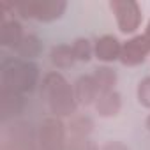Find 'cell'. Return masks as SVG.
I'll return each instance as SVG.
<instances>
[{
  "label": "cell",
  "mask_w": 150,
  "mask_h": 150,
  "mask_svg": "<svg viewBox=\"0 0 150 150\" xmlns=\"http://www.w3.org/2000/svg\"><path fill=\"white\" fill-rule=\"evenodd\" d=\"M41 96L51 113L57 117H69L76 110L74 90L60 72H48L44 76L41 85Z\"/></svg>",
  "instance_id": "1"
},
{
  "label": "cell",
  "mask_w": 150,
  "mask_h": 150,
  "mask_svg": "<svg viewBox=\"0 0 150 150\" xmlns=\"http://www.w3.org/2000/svg\"><path fill=\"white\" fill-rule=\"evenodd\" d=\"M39 80V69L30 60H7L2 65V88L18 94L32 92Z\"/></svg>",
  "instance_id": "2"
},
{
  "label": "cell",
  "mask_w": 150,
  "mask_h": 150,
  "mask_svg": "<svg viewBox=\"0 0 150 150\" xmlns=\"http://www.w3.org/2000/svg\"><path fill=\"white\" fill-rule=\"evenodd\" d=\"M14 9L21 13L23 18H32L37 21H53L65 13L67 4L62 0H32V2L14 6Z\"/></svg>",
  "instance_id": "3"
},
{
  "label": "cell",
  "mask_w": 150,
  "mask_h": 150,
  "mask_svg": "<svg viewBox=\"0 0 150 150\" xmlns=\"http://www.w3.org/2000/svg\"><path fill=\"white\" fill-rule=\"evenodd\" d=\"M110 9L117 18L118 30L122 34H132L138 30L141 23V9L132 0H113L110 2Z\"/></svg>",
  "instance_id": "4"
},
{
  "label": "cell",
  "mask_w": 150,
  "mask_h": 150,
  "mask_svg": "<svg viewBox=\"0 0 150 150\" xmlns=\"http://www.w3.org/2000/svg\"><path fill=\"white\" fill-rule=\"evenodd\" d=\"M39 141L42 150H64L65 148V129L58 118H46L41 124Z\"/></svg>",
  "instance_id": "5"
},
{
  "label": "cell",
  "mask_w": 150,
  "mask_h": 150,
  "mask_svg": "<svg viewBox=\"0 0 150 150\" xmlns=\"http://www.w3.org/2000/svg\"><path fill=\"white\" fill-rule=\"evenodd\" d=\"M150 53V44L146 42L145 35H134L127 42L122 44V53H120V62L124 65H139L145 62L146 55Z\"/></svg>",
  "instance_id": "6"
},
{
  "label": "cell",
  "mask_w": 150,
  "mask_h": 150,
  "mask_svg": "<svg viewBox=\"0 0 150 150\" xmlns=\"http://www.w3.org/2000/svg\"><path fill=\"white\" fill-rule=\"evenodd\" d=\"M74 96H76V103H80L83 106L96 104L101 96V90H99L94 76H81L74 83Z\"/></svg>",
  "instance_id": "7"
},
{
  "label": "cell",
  "mask_w": 150,
  "mask_h": 150,
  "mask_svg": "<svg viewBox=\"0 0 150 150\" xmlns=\"http://www.w3.org/2000/svg\"><path fill=\"white\" fill-rule=\"evenodd\" d=\"M120 53H122V44L115 35H103L94 44V55L103 62L120 60Z\"/></svg>",
  "instance_id": "8"
},
{
  "label": "cell",
  "mask_w": 150,
  "mask_h": 150,
  "mask_svg": "<svg viewBox=\"0 0 150 150\" xmlns=\"http://www.w3.org/2000/svg\"><path fill=\"white\" fill-rule=\"evenodd\" d=\"M23 106H25V101L21 94L13 92L9 88H2V92H0V113H2L4 120L9 117L20 115Z\"/></svg>",
  "instance_id": "9"
},
{
  "label": "cell",
  "mask_w": 150,
  "mask_h": 150,
  "mask_svg": "<svg viewBox=\"0 0 150 150\" xmlns=\"http://www.w3.org/2000/svg\"><path fill=\"white\" fill-rule=\"evenodd\" d=\"M23 37H25V34H23V28H21L20 21L9 20V21L2 23V28H0V42H2V46L18 50Z\"/></svg>",
  "instance_id": "10"
},
{
  "label": "cell",
  "mask_w": 150,
  "mask_h": 150,
  "mask_svg": "<svg viewBox=\"0 0 150 150\" xmlns=\"http://www.w3.org/2000/svg\"><path fill=\"white\" fill-rule=\"evenodd\" d=\"M122 108V101H120V94L111 90L106 94H101L97 103H96V110L101 117H115L118 115Z\"/></svg>",
  "instance_id": "11"
},
{
  "label": "cell",
  "mask_w": 150,
  "mask_h": 150,
  "mask_svg": "<svg viewBox=\"0 0 150 150\" xmlns=\"http://www.w3.org/2000/svg\"><path fill=\"white\" fill-rule=\"evenodd\" d=\"M50 58H51V64L58 69H69V67H72L74 60H76L74 58V53H72V46H67V44L53 46Z\"/></svg>",
  "instance_id": "12"
},
{
  "label": "cell",
  "mask_w": 150,
  "mask_h": 150,
  "mask_svg": "<svg viewBox=\"0 0 150 150\" xmlns=\"http://www.w3.org/2000/svg\"><path fill=\"white\" fill-rule=\"evenodd\" d=\"M92 76H94V80H96V83H97L101 94L111 92L113 87H115V83H117V74H115V71L110 69V67H106V65L96 67Z\"/></svg>",
  "instance_id": "13"
},
{
  "label": "cell",
  "mask_w": 150,
  "mask_h": 150,
  "mask_svg": "<svg viewBox=\"0 0 150 150\" xmlns=\"http://www.w3.org/2000/svg\"><path fill=\"white\" fill-rule=\"evenodd\" d=\"M41 50H42V44H41V41L35 37V35H32V34H28V35H25L23 37V41H21V44L18 46V55L21 57V58H27V60H30V58H35L39 53H41Z\"/></svg>",
  "instance_id": "14"
},
{
  "label": "cell",
  "mask_w": 150,
  "mask_h": 150,
  "mask_svg": "<svg viewBox=\"0 0 150 150\" xmlns=\"http://www.w3.org/2000/svg\"><path fill=\"white\" fill-rule=\"evenodd\" d=\"M72 53H74V58L80 60V62H88L94 55V46L88 39L85 37H80L72 42Z\"/></svg>",
  "instance_id": "15"
},
{
  "label": "cell",
  "mask_w": 150,
  "mask_h": 150,
  "mask_svg": "<svg viewBox=\"0 0 150 150\" xmlns=\"http://www.w3.org/2000/svg\"><path fill=\"white\" fill-rule=\"evenodd\" d=\"M71 131L74 136H88L94 129V122L88 117H76L71 122Z\"/></svg>",
  "instance_id": "16"
},
{
  "label": "cell",
  "mask_w": 150,
  "mask_h": 150,
  "mask_svg": "<svg viewBox=\"0 0 150 150\" xmlns=\"http://www.w3.org/2000/svg\"><path fill=\"white\" fill-rule=\"evenodd\" d=\"M69 150H97V146L88 139V136H72L69 141Z\"/></svg>",
  "instance_id": "17"
},
{
  "label": "cell",
  "mask_w": 150,
  "mask_h": 150,
  "mask_svg": "<svg viewBox=\"0 0 150 150\" xmlns=\"http://www.w3.org/2000/svg\"><path fill=\"white\" fill-rule=\"evenodd\" d=\"M138 101L145 108H150V76L139 81L138 85Z\"/></svg>",
  "instance_id": "18"
},
{
  "label": "cell",
  "mask_w": 150,
  "mask_h": 150,
  "mask_svg": "<svg viewBox=\"0 0 150 150\" xmlns=\"http://www.w3.org/2000/svg\"><path fill=\"white\" fill-rule=\"evenodd\" d=\"M103 150H129V148L120 141H110V143H106L103 146Z\"/></svg>",
  "instance_id": "19"
},
{
  "label": "cell",
  "mask_w": 150,
  "mask_h": 150,
  "mask_svg": "<svg viewBox=\"0 0 150 150\" xmlns=\"http://www.w3.org/2000/svg\"><path fill=\"white\" fill-rule=\"evenodd\" d=\"M143 35H145V39H146V42L150 44V21H148V25H146V30H145V34H143Z\"/></svg>",
  "instance_id": "20"
},
{
  "label": "cell",
  "mask_w": 150,
  "mask_h": 150,
  "mask_svg": "<svg viewBox=\"0 0 150 150\" xmlns=\"http://www.w3.org/2000/svg\"><path fill=\"white\" fill-rule=\"evenodd\" d=\"M146 127H148V131H150V117L146 118Z\"/></svg>",
  "instance_id": "21"
}]
</instances>
